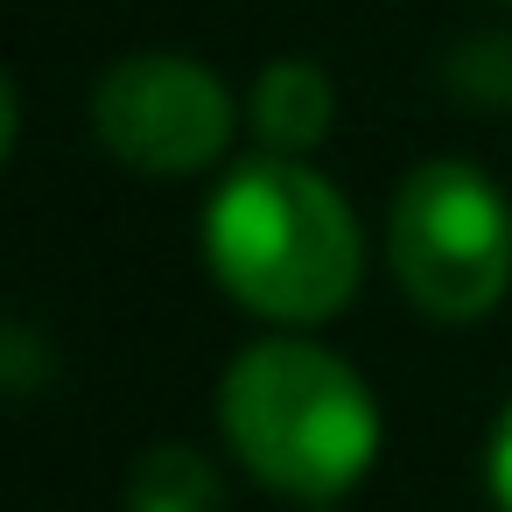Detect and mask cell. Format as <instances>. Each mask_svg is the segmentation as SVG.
Returning <instances> with one entry per match:
<instances>
[{
    "mask_svg": "<svg viewBox=\"0 0 512 512\" xmlns=\"http://www.w3.org/2000/svg\"><path fill=\"white\" fill-rule=\"evenodd\" d=\"M204 260L239 309L274 323H323L358 295L365 239L330 176L267 148L211 190Z\"/></svg>",
    "mask_w": 512,
    "mask_h": 512,
    "instance_id": "cell-1",
    "label": "cell"
},
{
    "mask_svg": "<svg viewBox=\"0 0 512 512\" xmlns=\"http://www.w3.org/2000/svg\"><path fill=\"white\" fill-rule=\"evenodd\" d=\"M218 428L267 491L302 505L344 498L379 456L372 386L309 337L246 344L218 379Z\"/></svg>",
    "mask_w": 512,
    "mask_h": 512,
    "instance_id": "cell-2",
    "label": "cell"
},
{
    "mask_svg": "<svg viewBox=\"0 0 512 512\" xmlns=\"http://www.w3.org/2000/svg\"><path fill=\"white\" fill-rule=\"evenodd\" d=\"M386 260L421 316L477 323L512 281V204L484 169L435 155L386 204Z\"/></svg>",
    "mask_w": 512,
    "mask_h": 512,
    "instance_id": "cell-3",
    "label": "cell"
},
{
    "mask_svg": "<svg viewBox=\"0 0 512 512\" xmlns=\"http://www.w3.org/2000/svg\"><path fill=\"white\" fill-rule=\"evenodd\" d=\"M92 127L134 176H197L232 141V92L197 57L141 50L92 85Z\"/></svg>",
    "mask_w": 512,
    "mask_h": 512,
    "instance_id": "cell-4",
    "label": "cell"
},
{
    "mask_svg": "<svg viewBox=\"0 0 512 512\" xmlns=\"http://www.w3.org/2000/svg\"><path fill=\"white\" fill-rule=\"evenodd\" d=\"M337 120V92L309 57H281L253 85V127L274 155H309Z\"/></svg>",
    "mask_w": 512,
    "mask_h": 512,
    "instance_id": "cell-5",
    "label": "cell"
},
{
    "mask_svg": "<svg viewBox=\"0 0 512 512\" xmlns=\"http://www.w3.org/2000/svg\"><path fill=\"white\" fill-rule=\"evenodd\" d=\"M127 512H225V484L204 449L155 442L127 477Z\"/></svg>",
    "mask_w": 512,
    "mask_h": 512,
    "instance_id": "cell-6",
    "label": "cell"
},
{
    "mask_svg": "<svg viewBox=\"0 0 512 512\" xmlns=\"http://www.w3.org/2000/svg\"><path fill=\"white\" fill-rule=\"evenodd\" d=\"M442 78H449V92L484 99V106L512 99V36H477V43H463Z\"/></svg>",
    "mask_w": 512,
    "mask_h": 512,
    "instance_id": "cell-7",
    "label": "cell"
},
{
    "mask_svg": "<svg viewBox=\"0 0 512 512\" xmlns=\"http://www.w3.org/2000/svg\"><path fill=\"white\" fill-rule=\"evenodd\" d=\"M484 484H491V505L512 512V400L505 414L491 421V449H484Z\"/></svg>",
    "mask_w": 512,
    "mask_h": 512,
    "instance_id": "cell-8",
    "label": "cell"
},
{
    "mask_svg": "<svg viewBox=\"0 0 512 512\" xmlns=\"http://www.w3.org/2000/svg\"><path fill=\"white\" fill-rule=\"evenodd\" d=\"M36 351H43V344L15 323V330H8V351H0V372H8V386H15V393H29V386H36Z\"/></svg>",
    "mask_w": 512,
    "mask_h": 512,
    "instance_id": "cell-9",
    "label": "cell"
}]
</instances>
